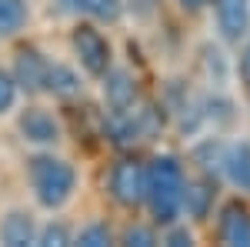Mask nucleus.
I'll return each mask as SVG.
<instances>
[{"mask_svg":"<svg viewBox=\"0 0 250 247\" xmlns=\"http://www.w3.org/2000/svg\"><path fill=\"white\" fill-rule=\"evenodd\" d=\"M210 204H213V187L207 180H184V207H187L190 217L204 221Z\"/></svg>","mask_w":250,"mask_h":247,"instance_id":"13","label":"nucleus"},{"mask_svg":"<svg viewBox=\"0 0 250 247\" xmlns=\"http://www.w3.org/2000/svg\"><path fill=\"white\" fill-rule=\"evenodd\" d=\"M240 77H244V84L250 87V47L244 50V57H240Z\"/></svg>","mask_w":250,"mask_h":247,"instance_id":"21","label":"nucleus"},{"mask_svg":"<svg viewBox=\"0 0 250 247\" xmlns=\"http://www.w3.org/2000/svg\"><path fill=\"white\" fill-rule=\"evenodd\" d=\"M224 174L230 177L233 187L250 190V144L240 140V144H230L224 151Z\"/></svg>","mask_w":250,"mask_h":247,"instance_id":"11","label":"nucleus"},{"mask_svg":"<svg viewBox=\"0 0 250 247\" xmlns=\"http://www.w3.org/2000/svg\"><path fill=\"white\" fill-rule=\"evenodd\" d=\"M207 3H210V0H180V7H184V10H190V14H197V10H204Z\"/></svg>","mask_w":250,"mask_h":247,"instance_id":"23","label":"nucleus"},{"mask_svg":"<svg viewBox=\"0 0 250 247\" xmlns=\"http://www.w3.org/2000/svg\"><path fill=\"white\" fill-rule=\"evenodd\" d=\"M124 244H137V247H150L157 244V234L150 227H130L124 234Z\"/></svg>","mask_w":250,"mask_h":247,"instance_id":"19","label":"nucleus"},{"mask_svg":"<svg viewBox=\"0 0 250 247\" xmlns=\"http://www.w3.org/2000/svg\"><path fill=\"white\" fill-rule=\"evenodd\" d=\"M60 7H67V10H77L80 0H60Z\"/></svg>","mask_w":250,"mask_h":247,"instance_id":"24","label":"nucleus"},{"mask_svg":"<svg viewBox=\"0 0 250 247\" xmlns=\"http://www.w3.org/2000/svg\"><path fill=\"white\" fill-rule=\"evenodd\" d=\"M80 10H87L97 20H117L124 10V0H80Z\"/></svg>","mask_w":250,"mask_h":247,"instance_id":"15","label":"nucleus"},{"mask_svg":"<svg viewBox=\"0 0 250 247\" xmlns=\"http://www.w3.org/2000/svg\"><path fill=\"white\" fill-rule=\"evenodd\" d=\"M0 241L7 247H27L37 241V227L30 221V214L23 210H10L3 221H0Z\"/></svg>","mask_w":250,"mask_h":247,"instance_id":"10","label":"nucleus"},{"mask_svg":"<svg viewBox=\"0 0 250 247\" xmlns=\"http://www.w3.org/2000/svg\"><path fill=\"white\" fill-rule=\"evenodd\" d=\"M104 97L110 104V111H124L137 104V80L127 70H107L104 74Z\"/></svg>","mask_w":250,"mask_h":247,"instance_id":"9","label":"nucleus"},{"mask_svg":"<svg viewBox=\"0 0 250 247\" xmlns=\"http://www.w3.org/2000/svg\"><path fill=\"white\" fill-rule=\"evenodd\" d=\"M217 10V27L224 40L237 44L240 37H247V23H250V3L247 0H213Z\"/></svg>","mask_w":250,"mask_h":247,"instance_id":"6","label":"nucleus"},{"mask_svg":"<svg viewBox=\"0 0 250 247\" xmlns=\"http://www.w3.org/2000/svg\"><path fill=\"white\" fill-rule=\"evenodd\" d=\"M74 50H77L80 64H83V70L90 77H104L110 70V44L97 27L80 23L74 30Z\"/></svg>","mask_w":250,"mask_h":247,"instance_id":"4","label":"nucleus"},{"mask_svg":"<svg viewBox=\"0 0 250 247\" xmlns=\"http://www.w3.org/2000/svg\"><path fill=\"white\" fill-rule=\"evenodd\" d=\"M30 184H34V194L43 207H60L70 201V194L77 187V174L67 160L60 157H50V154H40L30 160Z\"/></svg>","mask_w":250,"mask_h":247,"instance_id":"2","label":"nucleus"},{"mask_svg":"<svg viewBox=\"0 0 250 247\" xmlns=\"http://www.w3.org/2000/svg\"><path fill=\"white\" fill-rule=\"evenodd\" d=\"M110 197L120 207H140L147 197V167L137 160H117L110 171Z\"/></svg>","mask_w":250,"mask_h":247,"instance_id":"3","label":"nucleus"},{"mask_svg":"<svg viewBox=\"0 0 250 247\" xmlns=\"http://www.w3.org/2000/svg\"><path fill=\"white\" fill-rule=\"evenodd\" d=\"M220 237L224 244L250 247V210L240 204H227L220 214Z\"/></svg>","mask_w":250,"mask_h":247,"instance_id":"8","label":"nucleus"},{"mask_svg":"<svg viewBox=\"0 0 250 247\" xmlns=\"http://www.w3.org/2000/svg\"><path fill=\"white\" fill-rule=\"evenodd\" d=\"M47 67H50V60L43 57L40 50L34 47H23L14 60V80H17L20 90H27V94H37L47 87Z\"/></svg>","mask_w":250,"mask_h":247,"instance_id":"5","label":"nucleus"},{"mask_svg":"<svg viewBox=\"0 0 250 247\" xmlns=\"http://www.w3.org/2000/svg\"><path fill=\"white\" fill-rule=\"evenodd\" d=\"M77 244H83V247H107L110 244V227H107V224H90V227H83L77 234Z\"/></svg>","mask_w":250,"mask_h":247,"instance_id":"16","label":"nucleus"},{"mask_svg":"<svg viewBox=\"0 0 250 247\" xmlns=\"http://www.w3.org/2000/svg\"><path fill=\"white\" fill-rule=\"evenodd\" d=\"M74 237H70V230L63 227V224H47V227L37 234V244L43 247H63V244H70Z\"/></svg>","mask_w":250,"mask_h":247,"instance_id":"17","label":"nucleus"},{"mask_svg":"<svg viewBox=\"0 0 250 247\" xmlns=\"http://www.w3.org/2000/svg\"><path fill=\"white\" fill-rule=\"evenodd\" d=\"M27 23V0H0V37H14Z\"/></svg>","mask_w":250,"mask_h":247,"instance_id":"14","label":"nucleus"},{"mask_svg":"<svg viewBox=\"0 0 250 247\" xmlns=\"http://www.w3.org/2000/svg\"><path fill=\"white\" fill-rule=\"evenodd\" d=\"M43 90H50L54 97H63V100H70V97H77L83 90V84H80L77 70H70L67 64H50L47 67V87Z\"/></svg>","mask_w":250,"mask_h":247,"instance_id":"12","label":"nucleus"},{"mask_svg":"<svg viewBox=\"0 0 250 247\" xmlns=\"http://www.w3.org/2000/svg\"><path fill=\"white\" fill-rule=\"evenodd\" d=\"M167 244H173V247L190 244V234H187V230H180V227H173L170 234H167Z\"/></svg>","mask_w":250,"mask_h":247,"instance_id":"20","label":"nucleus"},{"mask_svg":"<svg viewBox=\"0 0 250 247\" xmlns=\"http://www.w3.org/2000/svg\"><path fill=\"white\" fill-rule=\"evenodd\" d=\"M154 3H157V0H130V7H134L137 14H150V10H154Z\"/></svg>","mask_w":250,"mask_h":247,"instance_id":"22","label":"nucleus"},{"mask_svg":"<svg viewBox=\"0 0 250 247\" xmlns=\"http://www.w3.org/2000/svg\"><path fill=\"white\" fill-rule=\"evenodd\" d=\"M20 134H23L30 144H54V140H60L57 120L47 114L43 107H27V111L20 114Z\"/></svg>","mask_w":250,"mask_h":247,"instance_id":"7","label":"nucleus"},{"mask_svg":"<svg viewBox=\"0 0 250 247\" xmlns=\"http://www.w3.org/2000/svg\"><path fill=\"white\" fill-rule=\"evenodd\" d=\"M144 204L150 207L157 224H173L177 214L184 210V167L177 157H154L147 164V197Z\"/></svg>","mask_w":250,"mask_h":247,"instance_id":"1","label":"nucleus"},{"mask_svg":"<svg viewBox=\"0 0 250 247\" xmlns=\"http://www.w3.org/2000/svg\"><path fill=\"white\" fill-rule=\"evenodd\" d=\"M17 80L14 74H7V70H0V114H7L10 107H14V100H17Z\"/></svg>","mask_w":250,"mask_h":247,"instance_id":"18","label":"nucleus"}]
</instances>
